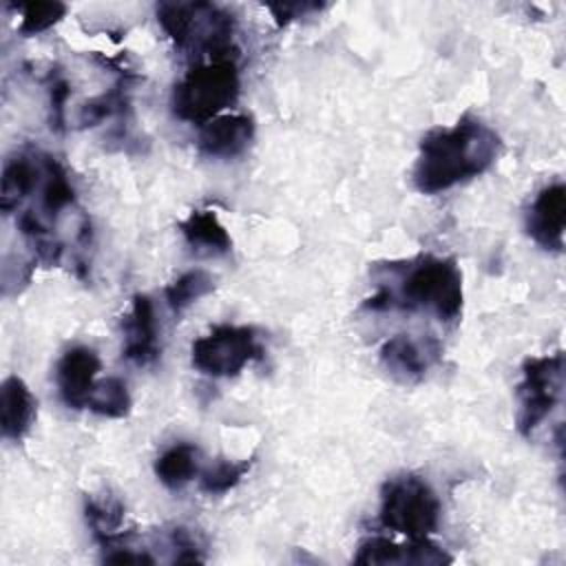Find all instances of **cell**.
<instances>
[{"label": "cell", "instance_id": "1", "mask_svg": "<svg viewBox=\"0 0 566 566\" xmlns=\"http://www.w3.org/2000/svg\"><path fill=\"white\" fill-rule=\"evenodd\" d=\"M462 274L453 259L420 254L376 270V292L363 303L371 312H427L440 323L462 314Z\"/></svg>", "mask_w": 566, "mask_h": 566}, {"label": "cell", "instance_id": "2", "mask_svg": "<svg viewBox=\"0 0 566 566\" xmlns=\"http://www.w3.org/2000/svg\"><path fill=\"white\" fill-rule=\"evenodd\" d=\"M500 148V135L480 117L464 113L453 126L431 128L420 139L413 186L422 195L447 192L486 172Z\"/></svg>", "mask_w": 566, "mask_h": 566}, {"label": "cell", "instance_id": "3", "mask_svg": "<svg viewBox=\"0 0 566 566\" xmlns=\"http://www.w3.org/2000/svg\"><path fill=\"white\" fill-rule=\"evenodd\" d=\"M157 22L179 51H188L195 62L237 60V22L232 13L212 2H161Z\"/></svg>", "mask_w": 566, "mask_h": 566}, {"label": "cell", "instance_id": "4", "mask_svg": "<svg viewBox=\"0 0 566 566\" xmlns=\"http://www.w3.org/2000/svg\"><path fill=\"white\" fill-rule=\"evenodd\" d=\"M241 93L237 60L195 62L172 86L170 108L181 122L203 126L230 108Z\"/></svg>", "mask_w": 566, "mask_h": 566}, {"label": "cell", "instance_id": "5", "mask_svg": "<svg viewBox=\"0 0 566 566\" xmlns=\"http://www.w3.org/2000/svg\"><path fill=\"white\" fill-rule=\"evenodd\" d=\"M440 513L436 491L416 473L394 475L380 489V524L407 539H427L436 533Z\"/></svg>", "mask_w": 566, "mask_h": 566}, {"label": "cell", "instance_id": "6", "mask_svg": "<svg viewBox=\"0 0 566 566\" xmlns=\"http://www.w3.org/2000/svg\"><path fill=\"white\" fill-rule=\"evenodd\" d=\"M263 356L261 336L250 325H214L190 347L192 367L210 378H234Z\"/></svg>", "mask_w": 566, "mask_h": 566}, {"label": "cell", "instance_id": "7", "mask_svg": "<svg viewBox=\"0 0 566 566\" xmlns=\"http://www.w3.org/2000/svg\"><path fill=\"white\" fill-rule=\"evenodd\" d=\"M564 387V354L531 356L522 363V378L517 382V416L520 436L531 438L539 424L551 416L562 398Z\"/></svg>", "mask_w": 566, "mask_h": 566}, {"label": "cell", "instance_id": "8", "mask_svg": "<svg viewBox=\"0 0 566 566\" xmlns=\"http://www.w3.org/2000/svg\"><path fill=\"white\" fill-rule=\"evenodd\" d=\"M442 347L433 336L396 334L380 347V365L385 371L405 385L418 382L440 360Z\"/></svg>", "mask_w": 566, "mask_h": 566}, {"label": "cell", "instance_id": "9", "mask_svg": "<svg viewBox=\"0 0 566 566\" xmlns=\"http://www.w3.org/2000/svg\"><path fill=\"white\" fill-rule=\"evenodd\" d=\"M122 334H124V345H122V356L137 365V367H150L159 354V327H157V316H155V305L150 296L146 294H135L130 301L128 312L122 318Z\"/></svg>", "mask_w": 566, "mask_h": 566}, {"label": "cell", "instance_id": "10", "mask_svg": "<svg viewBox=\"0 0 566 566\" xmlns=\"http://www.w3.org/2000/svg\"><path fill=\"white\" fill-rule=\"evenodd\" d=\"M451 555L438 544L427 539H409V544H396L387 537H367L358 544L354 564H398V566H442L449 564Z\"/></svg>", "mask_w": 566, "mask_h": 566}, {"label": "cell", "instance_id": "11", "mask_svg": "<svg viewBox=\"0 0 566 566\" xmlns=\"http://www.w3.org/2000/svg\"><path fill=\"white\" fill-rule=\"evenodd\" d=\"M566 228V188L562 181L544 186L526 212L528 237L546 252L564 250Z\"/></svg>", "mask_w": 566, "mask_h": 566}, {"label": "cell", "instance_id": "12", "mask_svg": "<svg viewBox=\"0 0 566 566\" xmlns=\"http://www.w3.org/2000/svg\"><path fill=\"white\" fill-rule=\"evenodd\" d=\"M99 365L95 349L84 345H75L62 354L55 367V382L60 398L69 409H86L88 396L97 382Z\"/></svg>", "mask_w": 566, "mask_h": 566}, {"label": "cell", "instance_id": "13", "mask_svg": "<svg viewBox=\"0 0 566 566\" xmlns=\"http://www.w3.org/2000/svg\"><path fill=\"white\" fill-rule=\"evenodd\" d=\"M254 139V119L245 113H228L201 126L197 148L210 159H234Z\"/></svg>", "mask_w": 566, "mask_h": 566}, {"label": "cell", "instance_id": "14", "mask_svg": "<svg viewBox=\"0 0 566 566\" xmlns=\"http://www.w3.org/2000/svg\"><path fill=\"white\" fill-rule=\"evenodd\" d=\"M44 175V155L15 153L4 161L2 186H0V210L11 214L22 208V203L40 190Z\"/></svg>", "mask_w": 566, "mask_h": 566}, {"label": "cell", "instance_id": "15", "mask_svg": "<svg viewBox=\"0 0 566 566\" xmlns=\"http://www.w3.org/2000/svg\"><path fill=\"white\" fill-rule=\"evenodd\" d=\"M38 400L20 376H7L0 387V429L7 440H22L31 429Z\"/></svg>", "mask_w": 566, "mask_h": 566}, {"label": "cell", "instance_id": "16", "mask_svg": "<svg viewBox=\"0 0 566 566\" xmlns=\"http://www.w3.org/2000/svg\"><path fill=\"white\" fill-rule=\"evenodd\" d=\"M179 230L186 243L206 256H221L232 250V239L226 226L219 221L214 210H192L181 223Z\"/></svg>", "mask_w": 566, "mask_h": 566}, {"label": "cell", "instance_id": "17", "mask_svg": "<svg viewBox=\"0 0 566 566\" xmlns=\"http://www.w3.org/2000/svg\"><path fill=\"white\" fill-rule=\"evenodd\" d=\"M199 473V449L190 442H175L159 453L155 460L157 480L170 489L179 491Z\"/></svg>", "mask_w": 566, "mask_h": 566}, {"label": "cell", "instance_id": "18", "mask_svg": "<svg viewBox=\"0 0 566 566\" xmlns=\"http://www.w3.org/2000/svg\"><path fill=\"white\" fill-rule=\"evenodd\" d=\"M38 192H40V210L51 221H55L64 210L75 206L73 184L64 166L51 155H44V175Z\"/></svg>", "mask_w": 566, "mask_h": 566}, {"label": "cell", "instance_id": "19", "mask_svg": "<svg viewBox=\"0 0 566 566\" xmlns=\"http://www.w3.org/2000/svg\"><path fill=\"white\" fill-rule=\"evenodd\" d=\"M84 517L86 524L95 537V542L106 548L115 539L122 537V524H124V504L113 497H86L84 500Z\"/></svg>", "mask_w": 566, "mask_h": 566}, {"label": "cell", "instance_id": "20", "mask_svg": "<svg viewBox=\"0 0 566 566\" xmlns=\"http://www.w3.org/2000/svg\"><path fill=\"white\" fill-rule=\"evenodd\" d=\"M133 400L128 387L122 378L108 376L95 382L86 409L102 418H126L130 413Z\"/></svg>", "mask_w": 566, "mask_h": 566}, {"label": "cell", "instance_id": "21", "mask_svg": "<svg viewBox=\"0 0 566 566\" xmlns=\"http://www.w3.org/2000/svg\"><path fill=\"white\" fill-rule=\"evenodd\" d=\"M214 290V279L206 270H188L179 274L172 283H168L164 296L172 314H181L201 296Z\"/></svg>", "mask_w": 566, "mask_h": 566}, {"label": "cell", "instance_id": "22", "mask_svg": "<svg viewBox=\"0 0 566 566\" xmlns=\"http://www.w3.org/2000/svg\"><path fill=\"white\" fill-rule=\"evenodd\" d=\"M252 460H226L219 458L214 464H210L201 478H199V489L208 495H221L234 489L245 473L250 471Z\"/></svg>", "mask_w": 566, "mask_h": 566}, {"label": "cell", "instance_id": "23", "mask_svg": "<svg viewBox=\"0 0 566 566\" xmlns=\"http://www.w3.org/2000/svg\"><path fill=\"white\" fill-rule=\"evenodd\" d=\"M11 7L20 11L22 20L18 24V31L27 38L51 29L66 13L64 2H27V4H11Z\"/></svg>", "mask_w": 566, "mask_h": 566}, {"label": "cell", "instance_id": "24", "mask_svg": "<svg viewBox=\"0 0 566 566\" xmlns=\"http://www.w3.org/2000/svg\"><path fill=\"white\" fill-rule=\"evenodd\" d=\"M126 106H128V102L124 97L122 86H115L108 93H102L95 99L86 102L80 111V122H82V126H93V124L104 122L106 117L124 113Z\"/></svg>", "mask_w": 566, "mask_h": 566}, {"label": "cell", "instance_id": "25", "mask_svg": "<svg viewBox=\"0 0 566 566\" xmlns=\"http://www.w3.org/2000/svg\"><path fill=\"white\" fill-rule=\"evenodd\" d=\"M71 95V86L62 73H49V124L53 130L64 128L66 99Z\"/></svg>", "mask_w": 566, "mask_h": 566}, {"label": "cell", "instance_id": "26", "mask_svg": "<svg viewBox=\"0 0 566 566\" xmlns=\"http://www.w3.org/2000/svg\"><path fill=\"white\" fill-rule=\"evenodd\" d=\"M168 546L172 548V562H203L206 557L201 555V544L197 539V535L186 528V526H172L168 531V537H166Z\"/></svg>", "mask_w": 566, "mask_h": 566}, {"label": "cell", "instance_id": "27", "mask_svg": "<svg viewBox=\"0 0 566 566\" xmlns=\"http://www.w3.org/2000/svg\"><path fill=\"white\" fill-rule=\"evenodd\" d=\"M327 4L321 2H270L268 9L272 11L279 27H285L298 18H307L312 13H321Z\"/></svg>", "mask_w": 566, "mask_h": 566}]
</instances>
